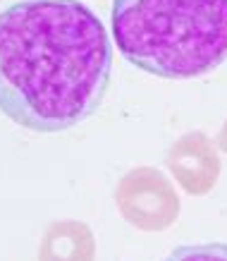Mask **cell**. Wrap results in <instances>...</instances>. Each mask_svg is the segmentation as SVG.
Masks as SVG:
<instances>
[{"instance_id":"7a4b0ae2","label":"cell","mask_w":227,"mask_h":261,"mask_svg":"<svg viewBox=\"0 0 227 261\" xmlns=\"http://www.w3.org/2000/svg\"><path fill=\"white\" fill-rule=\"evenodd\" d=\"M112 36L129 65L194 80L227 60V0H112Z\"/></svg>"},{"instance_id":"6da1fadb","label":"cell","mask_w":227,"mask_h":261,"mask_svg":"<svg viewBox=\"0 0 227 261\" xmlns=\"http://www.w3.org/2000/svg\"><path fill=\"white\" fill-rule=\"evenodd\" d=\"M112 41L79 0H19L0 12V111L34 132L91 118L108 91Z\"/></svg>"},{"instance_id":"3957f363","label":"cell","mask_w":227,"mask_h":261,"mask_svg":"<svg viewBox=\"0 0 227 261\" xmlns=\"http://www.w3.org/2000/svg\"><path fill=\"white\" fill-rule=\"evenodd\" d=\"M163 261H227V245L225 242L184 245L173 249Z\"/></svg>"}]
</instances>
